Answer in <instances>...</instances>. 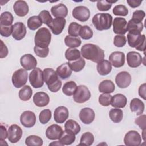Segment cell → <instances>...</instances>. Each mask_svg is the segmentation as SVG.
Masks as SVG:
<instances>
[{
  "mask_svg": "<svg viewBox=\"0 0 146 146\" xmlns=\"http://www.w3.org/2000/svg\"><path fill=\"white\" fill-rule=\"evenodd\" d=\"M21 66L26 71L34 69L37 65L36 58L30 54H25L20 59Z\"/></svg>",
  "mask_w": 146,
  "mask_h": 146,
  "instance_id": "cell-14",
  "label": "cell"
},
{
  "mask_svg": "<svg viewBox=\"0 0 146 146\" xmlns=\"http://www.w3.org/2000/svg\"><path fill=\"white\" fill-rule=\"evenodd\" d=\"M112 12L115 15L124 17L128 14V10L125 5H118L113 7Z\"/></svg>",
  "mask_w": 146,
  "mask_h": 146,
  "instance_id": "cell-47",
  "label": "cell"
},
{
  "mask_svg": "<svg viewBox=\"0 0 146 146\" xmlns=\"http://www.w3.org/2000/svg\"><path fill=\"white\" fill-rule=\"evenodd\" d=\"M14 21L12 14L9 11H5L1 14L0 26H11Z\"/></svg>",
  "mask_w": 146,
  "mask_h": 146,
  "instance_id": "cell-35",
  "label": "cell"
},
{
  "mask_svg": "<svg viewBox=\"0 0 146 146\" xmlns=\"http://www.w3.org/2000/svg\"><path fill=\"white\" fill-rule=\"evenodd\" d=\"M96 69L98 73L100 75H107L111 72L112 70V65L110 61L103 59V60L98 63Z\"/></svg>",
  "mask_w": 146,
  "mask_h": 146,
  "instance_id": "cell-29",
  "label": "cell"
},
{
  "mask_svg": "<svg viewBox=\"0 0 146 146\" xmlns=\"http://www.w3.org/2000/svg\"><path fill=\"white\" fill-rule=\"evenodd\" d=\"M65 57L68 62H71L80 58L81 57V54L78 49L70 48L66 50L65 52Z\"/></svg>",
  "mask_w": 146,
  "mask_h": 146,
  "instance_id": "cell-38",
  "label": "cell"
},
{
  "mask_svg": "<svg viewBox=\"0 0 146 146\" xmlns=\"http://www.w3.org/2000/svg\"><path fill=\"white\" fill-rule=\"evenodd\" d=\"M145 131H146V129H143V132H142V137H143V139L144 141H145V136H146Z\"/></svg>",
  "mask_w": 146,
  "mask_h": 146,
  "instance_id": "cell-61",
  "label": "cell"
},
{
  "mask_svg": "<svg viewBox=\"0 0 146 146\" xmlns=\"http://www.w3.org/2000/svg\"><path fill=\"white\" fill-rule=\"evenodd\" d=\"M30 84L35 88L42 87L44 84L43 73L40 68H35L29 74Z\"/></svg>",
  "mask_w": 146,
  "mask_h": 146,
  "instance_id": "cell-7",
  "label": "cell"
},
{
  "mask_svg": "<svg viewBox=\"0 0 146 146\" xmlns=\"http://www.w3.org/2000/svg\"><path fill=\"white\" fill-rule=\"evenodd\" d=\"M33 91L31 88L28 86H24L19 91V98L23 101L29 100L32 96Z\"/></svg>",
  "mask_w": 146,
  "mask_h": 146,
  "instance_id": "cell-39",
  "label": "cell"
},
{
  "mask_svg": "<svg viewBox=\"0 0 146 146\" xmlns=\"http://www.w3.org/2000/svg\"><path fill=\"white\" fill-rule=\"evenodd\" d=\"M113 31L118 35H124L127 31L126 19L121 17H116L113 21Z\"/></svg>",
  "mask_w": 146,
  "mask_h": 146,
  "instance_id": "cell-16",
  "label": "cell"
},
{
  "mask_svg": "<svg viewBox=\"0 0 146 146\" xmlns=\"http://www.w3.org/2000/svg\"><path fill=\"white\" fill-rule=\"evenodd\" d=\"M42 21L39 16L30 17L27 22V27L31 30H35L42 25Z\"/></svg>",
  "mask_w": 146,
  "mask_h": 146,
  "instance_id": "cell-33",
  "label": "cell"
},
{
  "mask_svg": "<svg viewBox=\"0 0 146 146\" xmlns=\"http://www.w3.org/2000/svg\"><path fill=\"white\" fill-rule=\"evenodd\" d=\"M81 55L84 58L97 63L104 58V51L98 45L92 43H87L82 47Z\"/></svg>",
  "mask_w": 146,
  "mask_h": 146,
  "instance_id": "cell-1",
  "label": "cell"
},
{
  "mask_svg": "<svg viewBox=\"0 0 146 146\" xmlns=\"http://www.w3.org/2000/svg\"><path fill=\"white\" fill-rule=\"evenodd\" d=\"M63 132L62 128L56 124H52L48 127L46 131V136L51 140L59 139Z\"/></svg>",
  "mask_w": 146,
  "mask_h": 146,
  "instance_id": "cell-17",
  "label": "cell"
},
{
  "mask_svg": "<svg viewBox=\"0 0 146 146\" xmlns=\"http://www.w3.org/2000/svg\"><path fill=\"white\" fill-rule=\"evenodd\" d=\"M34 51L35 54L40 58H46L47 56L49 53V48H42L37 46L34 47Z\"/></svg>",
  "mask_w": 146,
  "mask_h": 146,
  "instance_id": "cell-52",
  "label": "cell"
},
{
  "mask_svg": "<svg viewBox=\"0 0 146 146\" xmlns=\"http://www.w3.org/2000/svg\"><path fill=\"white\" fill-rule=\"evenodd\" d=\"M21 128L17 124L10 125L7 131V138L11 143H16L19 141L22 136Z\"/></svg>",
  "mask_w": 146,
  "mask_h": 146,
  "instance_id": "cell-11",
  "label": "cell"
},
{
  "mask_svg": "<svg viewBox=\"0 0 146 146\" xmlns=\"http://www.w3.org/2000/svg\"><path fill=\"white\" fill-rule=\"evenodd\" d=\"M49 145H63L59 141H56L55 142H52L49 144Z\"/></svg>",
  "mask_w": 146,
  "mask_h": 146,
  "instance_id": "cell-60",
  "label": "cell"
},
{
  "mask_svg": "<svg viewBox=\"0 0 146 146\" xmlns=\"http://www.w3.org/2000/svg\"><path fill=\"white\" fill-rule=\"evenodd\" d=\"M65 131L71 132L75 135L78 134L80 131V126L75 121L72 119L67 120L64 124Z\"/></svg>",
  "mask_w": 146,
  "mask_h": 146,
  "instance_id": "cell-31",
  "label": "cell"
},
{
  "mask_svg": "<svg viewBox=\"0 0 146 146\" xmlns=\"http://www.w3.org/2000/svg\"><path fill=\"white\" fill-rule=\"evenodd\" d=\"M92 23L99 31L108 30L112 24V17L109 13L96 14L92 18Z\"/></svg>",
  "mask_w": 146,
  "mask_h": 146,
  "instance_id": "cell-3",
  "label": "cell"
},
{
  "mask_svg": "<svg viewBox=\"0 0 146 146\" xmlns=\"http://www.w3.org/2000/svg\"><path fill=\"white\" fill-rule=\"evenodd\" d=\"M145 16V13L141 10H137L133 13L132 19L134 21L137 22H142V21L144 19Z\"/></svg>",
  "mask_w": 146,
  "mask_h": 146,
  "instance_id": "cell-53",
  "label": "cell"
},
{
  "mask_svg": "<svg viewBox=\"0 0 146 146\" xmlns=\"http://www.w3.org/2000/svg\"><path fill=\"white\" fill-rule=\"evenodd\" d=\"M144 25L142 22H137L136 21L131 19L128 21L127 25V31L128 32H140L143 30Z\"/></svg>",
  "mask_w": 146,
  "mask_h": 146,
  "instance_id": "cell-43",
  "label": "cell"
},
{
  "mask_svg": "<svg viewBox=\"0 0 146 146\" xmlns=\"http://www.w3.org/2000/svg\"><path fill=\"white\" fill-rule=\"evenodd\" d=\"M146 116L145 115H141L139 117H137L135 120V123L136 125H137L142 130L146 129V121H145Z\"/></svg>",
  "mask_w": 146,
  "mask_h": 146,
  "instance_id": "cell-55",
  "label": "cell"
},
{
  "mask_svg": "<svg viewBox=\"0 0 146 146\" xmlns=\"http://www.w3.org/2000/svg\"><path fill=\"white\" fill-rule=\"evenodd\" d=\"M51 40V34L46 27L40 28L35 33L34 43L35 46L46 48L48 47Z\"/></svg>",
  "mask_w": 146,
  "mask_h": 146,
  "instance_id": "cell-5",
  "label": "cell"
},
{
  "mask_svg": "<svg viewBox=\"0 0 146 146\" xmlns=\"http://www.w3.org/2000/svg\"><path fill=\"white\" fill-rule=\"evenodd\" d=\"M1 46L0 58H4L7 56V55H8L9 51H8L7 47L4 44V43L3 42V41L2 40H1Z\"/></svg>",
  "mask_w": 146,
  "mask_h": 146,
  "instance_id": "cell-56",
  "label": "cell"
},
{
  "mask_svg": "<svg viewBox=\"0 0 146 146\" xmlns=\"http://www.w3.org/2000/svg\"><path fill=\"white\" fill-rule=\"evenodd\" d=\"M128 43L131 47L137 50L144 51L145 48V36L140 32H128L127 36Z\"/></svg>",
  "mask_w": 146,
  "mask_h": 146,
  "instance_id": "cell-4",
  "label": "cell"
},
{
  "mask_svg": "<svg viewBox=\"0 0 146 146\" xmlns=\"http://www.w3.org/2000/svg\"><path fill=\"white\" fill-rule=\"evenodd\" d=\"M51 12L52 15L56 18H65L68 14V9L65 5L59 3L51 8Z\"/></svg>",
  "mask_w": 146,
  "mask_h": 146,
  "instance_id": "cell-25",
  "label": "cell"
},
{
  "mask_svg": "<svg viewBox=\"0 0 146 146\" xmlns=\"http://www.w3.org/2000/svg\"><path fill=\"white\" fill-rule=\"evenodd\" d=\"M44 82L48 90L52 92H58L62 87V82L59 79L56 72L51 68H44L43 71Z\"/></svg>",
  "mask_w": 146,
  "mask_h": 146,
  "instance_id": "cell-2",
  "label": "cell"
},
{
  "mask_svg": "<svg viewBox=\"0 0 146 146\" xmlns=\"http://www.w3.org/2000/svg\"><path fill=\"white\" fill-rule=\"evenodd\" d=\"M25 144L27 146H41L43 144V139L36 135H30L26 137Z\"/></svg>",
  "mask_w": 146,
  "mask_h": 146,
  "instance_id": "cell-40",
  "label": "cell"
},
{
  "mask_svg": "<svg viewBox=\"0 0 146 146\" xmlns=\"http://www.w3.org/2000/svg\"><path fill=\"white\" fill-rule=\"evenodd\" d=\"M112 3L109 2L108 1H97V8L99 11H105L109 10L112 7Z\"/></svg>",
  "mask_w": 146,
  "mask_h": 146,
  "instance_id": "cell-51",
  "label": "cell"
},
{
  "mask_svg": "<svg viewBox=\"0 0 146 146\" xmlns=\"http://www.w3.org/2000/svg\"><path fill=\"white\" fill-rule=\"evenodd\" d=\"M33 102L36 106L43 107L48 105L50 102V97L44 92H38L33 96Z\"/></svg>",
  "mask_w": 146,
  "mask_h": 146,
  "instance_id": "cell-24",
  "label": "cell"
},
{
  "mask_svg": "<svg viewBox=\"0 0 146 146\" xmlns=\"http://www.w3.org/2000/svg\"><path fill=\"white\" fill-rule=\"evenodd\" d=\"M124 142L127 146H139L141 143V137L138 132L131 130L125 134Z\"/></svg>",
  "mask_w": 146,
  "mask_h": 146,
  "instance_id": "cell-9",
  "label": "cell"
},
{
  "mask_svg": "<svg viewBox=\"0 0 146 146\" xmlns=\"http://www.w3.org/2000/svg\"><path fill=\"white\" fill-rule=\"evenodd\" d=\"M99 91L100 92L110 94L112 93L115 90V86L113 82L108 79L104 80L99 84Z\"/></svg>",
  "mask_w": 146,
  "mask_h": 146,
  "instance_id": "cell-30",
  "label": "cell"
},
{
  "mask_svg": "<svg viewBox=\"0 0 146 146\" xmlns=\"http://www.w3.org/2000/svg\"><path fill=\"white\" fill-rule=\"evenodd\" d=\"M72 71L68 62L62 64L57 67L56 70L58 76L62 79H66L69 78L72 74Z\"/></svg>",
  "mask_w": 146,
  "mask_h": 146,
  "instance_id": "cell-28",
  "label": "cell"
},
{
  "mask_svg": "<svg viewBox=\"0 0 146 146\" xmlns=\"http://www.w3.org/2000/svg\"><path fill=\"white\" fill-rule=\"evenodd\" d=\"M145 108L144 103L139 98H133L130 102V109L132 112H135L136 115L143 114Z\"/></svg>",
  "mask_w": 146,
  "mask_h": 146,
  "instance_id": "cell-26",
  "label": "cell"
},
{
  "mask_svg": "<svg viewBox=\"0 0 146 146\" xmlns=\"http://www.w3.org/2000/svg\"><path fill=\"white\" fill-rule=\"evenodd\" d=\"M127 43L126 37L124 35H116L114 37L113 44L117 47H123Z\"/></svg>",
  "mask_w": 146,
  "mask_h": 146,
  "instance_id": "cell-50",
  "label": "cell"
},
{
  "mask_svg": "<svg viewBox=\"0 0 146 146\" xmlns=\"http://www.w3.org/2000/svg\"><path fill=\"white\" fill-rule=\"evenodd\" d=\"M72 14L76 19L80 22H86L90 17V11L86 6H78L73 9Z\"/></svg>",
  "mask_w": 146,
  "mask_h": 146,
  "instance_id": "cell-10",
  "label": "cell"
},
{
  "mask_svg": "<svg viewBox=\"0 0 146 146\" xmlns=\"http://www.w3.org/2000/svg\"><path fill=\"white\" fill-rule=\"evenodd\" d=\"M13 9L15 14L21 17L26 15L29 11L27 2L22 0H18L15 2L13 5Z\"/></svg>",
  "mask_w": 146,
  "mask_h": 146,
  "instance_id": "cell-23",
  "label": "cell"
},
{
  "mask_svg": "<svg viewBox=\"0 0 146 146\" xmlns=\"http://www.w3.org/2000/svg\"><path fill=\"white\" fill-rule=\"evenodd\" d=\"M91 98V92L88 87L84 85L77 86L76 90L73 95L74 100L78 103H83Z\"/></svg>",
  "mask_w": 146,
  "mask_h": 146,
  "instance_id": "cell-8",
  "label": "cell"
},
{
  "mask_svg": "<svg viewBox=\"0 0 146 146\" xmlns=\"http://www.w3.org/2000/svg\"><path fill=\"white\" fill-rule=\"evenodd\" d=\"M51 111L49 109H45L42 111L39 116V121L42 124H47L51 119Z\"/></svg>",
  "mask_w": 146,
  "mask_h": 146,
  "instance_id": "cell-46",
  "label": "cell"
},
{
  "mask_svg": "<svg viewBox=\"0 0 146 146\" xmlns=\"http://www.w3.org/2000/svg\"><path fill=\"white\" fill-rule=\"evenodd\" d=\"M68 116L69 112L66 107L59 106L55 110L54 117L56 123L62 124L68 119Z\"/></svg>",
  "mask_w": 146,
  "mask_h": 146,
  "instance_id": "cell-22",
  "label": "cell"
},
{
  "mask_svg": "<svg viewBox=\"0 0 146 146\" xmlns=\"http://www.w3.org/2000/svg\"><path fill=\"white\" fill-rule=\"evenodd\" d=\"M28 73L27 71L23 68H20L14 72L12 75L11 80L13 86L15 88L23 87L27 81Z\"/></svg>",
  "mask_w": 146,
  "mask_h": 146,
  "instance_id": "cell-6",
  "label": "cell"
},
{
  "mask_svg": "<svg viewBox=\"0 0 146 146\" xmlns=\"http://www.w3.org/2000/svg\"><path fill=\"white\" fill-rule=\"evenodd\" d=\"M26 34V27L23 23L18 22L13 25L12 36L14 39L20 40L25 36Z\"/></svg>",
  "mask_w": 146,
  "mask_h": 146,
  "instance_id": "cell-19",
  "label": "cell"
},
{
  "mask_svg": "<svg viewBox=\"0 0 146 146\" xmlns=\"http://www.w3.org/2000/svg\"><path fill=\"white\" fill-rule=\"evenodd\" d=\"M127 61L128 66L131 68H136L143 62L141 55L136 51H129L127 54Z\"/></svg>",
  "mask_w": 146,
  "mask_h": 146,
  "instance_id": "cell-20",
  "label": "cell"
},
{
  "mask_svg": "<svg viewBox=\"0 0 146 146\" xmlns=\"http://www.w3.org/2000/svg\"><path fill=\"white\" fill-rule=\"evenodd\" d=\"M109 60L114 67H121L125 64V54L121 51H114L110 54Z\"/></svg>",
  "mask_w": 146,
  "mask_h": 146,
  "instance_id": "cell-18",
  "label": "cell"
},
{
  "mask_svg": "<svg viewBox=\"0 0 146 146\" xmlns=\"http://www.w3.org/2000/svg\"><path fill=\"white\" fill-rule=\"evenodd\" d=\"M79 36L84 40H88L91 39L93 36V31L91 28L87 25L82 26L80 31Z\"/></svg>",
  "mask_w": 146,
  "mask_h": 146,
  "instance_id": "cell-45",
  "label": "cell"
},
{
  "mask_svg": "<svg viewBox=\"0 0 146 146\" xmlns=\"http://www.w3.org/2000/svg\"><path fill=\"white\" fill-rule=\"evenodd\" d=\"M112 98V95L110 94L103 93L99 96V103L103 106L107 107L111 104Z\"/></svg>",
  "mask_w": 146,
  "mask_h": 146,
  "instance_id": "cell-48",
  "label": "cell"
},
{
  "mask_svg": "<svg viewBox=\"0 0 146 146\" xmlns=\"http://www.w3.org/2000/svg\"><path fill=\"white\" fill-rule=\"evenodd\" d=\"M94 141V136L91 132H84L81 136L80 143L78 145H91Z\"/></svg>",
  "mask_w": 146,
  "mask_h": 146,
  "instance_id": "cell-42",
  "label": "cell"
},
{
  "mask_svg": "<svg viewBox=\"0 0 146 146\" xmlns=\"http://www.w3.org/2000/svg\"><path fill=\"white\" fill-rule=\"evenodd\" d=\"M20 121L21 124L25 127L31 128L36 123V116L32 111H24L20 116Z\"/></svg>",
  "mask_w": 146,
  "mask_h": 146,
  "instance_id": "cell-15",
  "label": "cell"
},
{
  "mask_svg": "<svg viewBox=\"0 0 146 146\" xmlns=\"http://www.w3.org/2000/svg\"><path fill=\"white\" fill-rule=\"evenodd\" d=\"M143 1H137V0H127V2L128 4V5L132 7V8H136L137 7H139Z\"/></svg>",
  "mask_w": 146,
  "mask_h": 146,
  "instance_id": "cell-58",
  "label": "cell"
},
{
  "mask_svg": "<svg viewBox=\"0 0 146 146\" xmlns=\"http://www.w3.org/2000/svg\"><path fill=\"white\" fill-rule=\"evenodd\" d=\"M145 88L146 84L145 83H143L140 86L139 88V96L143 98L144 100H145Z\"/></svg>",
  "mask_w": 146,
  "mask_h": 146,
  "instance_id": "cell-57",
  "label": "cell"
},
{
  "mask_svg": "<svg viewBox=\"0 0 146 146\" xmlns=\"http://www.w3.org/2000/svg\"><path fill=\"white\" fill-rule=\"evenodd\" d=\"M59 140L63 145H71L75 140V135L64 130Z\"/></svg>",
  "mask_w": 146,
  "mask_h": 146,
  "instance_id": "cell-32",
  "label": "cell"
},
{
  "mask_svg": "<svg viewBox=\"0 0 146 146\" xmlns=\"http://www.w3.org/2000/svg\"><path fill=\"white\" fill-rule=\"evenodd\" d=\"M38 16L41 19L42 23L46 24L47 25H48L53 19L50 12L48 10H46L41 11L39 13Z\"/></svg>",
  "mask_w": 146,
  "mask_h": 146,
  "instance_id": "cell-49",
  "label": "cell"
},
{
  "mask_svg": "<svg viewBox=\"0 0 146 146\" xmlns=\"http://www.w3.org/2000/svg\"><path fill=\"white\" fill-rule=\"evenodd\" d=\"M66 23V21L64 18H55L47 25V26L51 30V31L54 35L60 34L63 30Z\"/></svg>",
  "mask_w": 146,
  "mask_h": 146,
  "instance_id": "cell-12",
  "label": "cell"
},
{
  "mask_svg": "<svg viewBox=\"0 0 146 146\" xmlns=\"http://www.w3.org/2000/svg\"><path fill=\"white\" fill-rule=\"evenodd\" d=\"M127 103L126 96L122 94H117L113 95L111 100V106L117 108H122L125 107Z\"/></svg>",
  "mask_w": 146,
  "mask_h": 146,
  "instance_id": "cell-27",
  "label": "cell"
},
{
  "mask_svg": "<svg viewBox=\"0 0 146 146\" xmlns=\"http://www.w3.org/2000/svg\"><path fill=\"white\" fill-rule=\"evenodd\" d=\"M1 138L0 140H5L7 137V131L3 125H1Z\"/></svg>",
  "mask_w": 146,
  "mask_h": 146,
  "instance_id": "cell-59",
  "label": "cell"
},
{
  "mask_svg": "<svg viewBox=\"0 0 146 146\" xmlns=\"http://www.w3.org/2000/svg\"><path fill=\"white\" fill-rule=\"evenodd\" d=\"M77 85L74 81H69L65 83L62 87V91L67 96L73 95L76 90Z\"/></svg>",
  "mask_w": 146,
  "mask_h": 146,
  "instance_id": "cell-36",
  "label": "cell"
},
{
  "mask_svg": "<svg viewBox=\"0 0 146 146\" xmlns=\"http://www.w3.org/2000/svg\"><path fill=\"white\" fill-rule=\"evenodd\" d=\"M111 120L115 123H120L123 117V112L119 108H112L109 112Z\"/></svg>",
  "mask_w": 146,
  "mask_h": 146,
  "instance_id": "cell-37",
  "label": "cell"
},
{
  "mask_svg": "<svg viewBox=\"0 0 146 146\" xmlns=\"http://www.w3.org/2000/svg\"><path fill=\"white\" fill-rule=\"evenodd\" d=\"M132 81L131 75L127 71H121L118 73L115 78V82L120 88L128 87Z\"/></svg>",
  "mask_w": 146,
  "mask_h": 146,
  "instance_id": "cell-13",
  "label": "cell"
},
{
  "mask_svg": "<svg viewBox=\"0 0 146 146\" xmlns=\"http://www.w3.org/2000/svg\"><path fill=\"white\" fill-rule=\"evenodd\" d=\"M68 63L72 71L74 72H79L84 68L86 62L83 58L80 57L77 60L68 62Z\"/></svg>",
  "mask_w": 146,
  "mask_h": 146,
  "instance_id": "cell-34",
  "label": "cell"
},
{
  "mask_svg": "<svg viewBox=\"0 0 146 146\" xmlns=\"http://www.w3.org/2000/svg\"><path fill=\"white\" fill-rule=\"evenodd\" d=\"M82 25L75 22L70 23L68 27V33L69 35L74 37H78L79 35V31Z\"/></svg>",
  "mask_w": 146,
  "mask_h": 146,
  "instance_id": "cell-44",
  "label": "cell"
},
{
  "mask_svg": "<svg viewBox=\"0 0 146 146\" xmlns=\"http://www.w3.org/2000/svg\"><path fill=\"white\" fill-rule=\"evenodd\" d=\"M80 121L85 124H91L94 120L95 114L94 110L89 107L82 109L79 114Z\"/></svg>",
  "mask_w": 146,
  "mask_h": 146,
  "instance_id": "cell-21",
  "label": "cell"
},
{
  "mask_svg": "<svg viewBox=\"0 0 146 146\" xmlns=\"http://www.w3.org/2000/svg\"><path fill=\"white\" fill-rule=\"evenodd\" d=\"M13 25L9 26H0V34L3 37H9L12 34Z\"/></svg>",
  "mask_w": 146,
  "mask_h": 146,
  "instance_id": "cell-54",
  "label": "cell"
},
{
  "mask_svg": "<svg viewBox=\"0 0 146 146\" xmlns=\"http://www.w3.org/2000/svg\"><path fill=\"white\" fill-rule=\"evenodd\" d=\"M64 43L66 46L70 48H76L80 46L82 42L79 37L67 35L64 38Z\"/></svg>",
  "mask_w": 146,
  "mask_h": 146,
  "instance_id": "cell-41",
  "label": "cell"
}]
</instances>
